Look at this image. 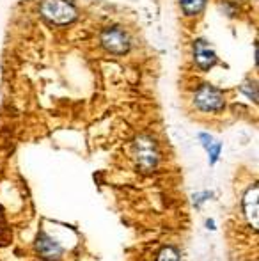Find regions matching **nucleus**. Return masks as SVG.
Segmentation results:
<instances>
[{
	"instance_id": "20e7f679",
	"label": "nucleus",
	"mask_w": 259,
	"mask_h": 261,
	"mask_svg": "<svg viewBox=\"0 0 259 261\" xmlns=\"http://www.w3.org/2000/svg\"><path fill=\"white\" fill-rule=\"evenodd\" d=\"M194 105L200 112H217L224 107V94L210 84H203L194 94Z\"/></svg>"
},
{
	"instance_id": "0eeeda50",
	"label": "nucleus",
	"mask_w": 259,
	"mask_h": 261,
	"mask_svg": "<svg viewBox=\"0 0 259 261\" xmlns=\"http://www.w3.org/2000/svg\"><path fill=\"white\" fill-rule=\"evenodd\" d=\"M243 212H245L249 222L252 224V227H257V187L256 185L245 192V197H243Z\"/></svg>"
},
{
	"instance_id": "f03ea898",
	"label": "nucleus",
	"mask_w": 259,
	"mask_h": 261,
	"mask_svg": "<svg viewBox=\"0 0 259 261\" xmlns=\"http://www.w3.org/2000/svg\"><path fill=\"white\" fill-rule=\"evenodd\" d=\"M133 151H135L137 165L142 172H151L153 169L158 165V162H160L158 148H156L155 141L149 139L148 135L137 137V141H135V144H133Z\"/></svg>"
},
{
	"instance_id": "39448f33",
	"label": "nucleus",
	"mask_w": 259,
	"mask_h": 261,
	"mask_svg": "<svg viewBox=\"0 0 259 261\" xmlns=\"http://www.w3.org/2000/svg\"><path fill=\"white\" fill-rule=\"evenodd\" d=\"M194 61L203 71H208V69H211L217 64L218 57H217V54L213 52V48L208 45V41L197 39L194 43Z\"/></svg>"
},
{
	"instance_id": "9b49d317",
	"label": "nucleus",
	"mask_w": 259,
	"mask_h": 261,
	"mask_svg": "<svg viewBox=\"0 0 259 261\" xmlns=\"http://www.w3.org/2000/svg\"><path fill=\"white\" fill-rule=\"evenodd\" d=\"M242 93L247 94L252 101H257V96H256V84L254 82H245L242 86Z\"/></svg>"
},
{
	"instance_id": "f8f14e48",
	"label": "nucleus",
	"mask_w": 259,
	"mask_h": 261,
	"mask_svg": "<svg viewBox=\"0 0 259 261\" xmlns=\"http://www.w3.org/2000/svg\"><path fill=\"white\" fill-rule=\"evenodd\" d=\"M206 226H208V229H215V224L211 222V220H208V224H206Z\"/></svg>"
},
{
	"instance_id": "423d86ee",
	"label": "nucleus",
	"mask_w": 259,
	"mask_h": 261,
	"mask_svg": "<svg viewBox=\"0 0 259 261\" xmlns=\"http://www.w3.org/2000/svg\"><path fill=\"white\" fill-rule=\"evenodd\" d=\"M36 249H38V252L43 258L48 261H55L63 256V247L53 238H50L48 234H39L38 242H36Z\"/></svg>"
},
{
	"instance_id": "7ed1b4c3",
	"label": "nucleus",
	"mask_w": 259,
	"mask_h": 261,
	"mask_svg": "<svg viewBox=\"0 0 259 261\" xmlns=\"http://www.w3.org/2000/svg\"><path fill=\"white\" fill-rule=\"evenodd\" d=\"M101 46H103L107 52L114 54V55H125L130 52L131 48V41H130V36L123 31L121 27L118 25H112V27L105 29L101 32Z\"/></svg>"
},
{
	"instance_id": "9d476101",
	"label": "nucleus",
	"mask_w": 259,
	"mask_h": 261,
	"mask_svg": "<svg viewBox=\"0 0 259 261\" xmlns=\"http://www.w3.org/2000/svg\"><path fill=\"white\" fill-rule=\"evenodd\" d=\"M220 148H222V146H220V142H211V144L210 146H208V153H210V164L211 165H215V164H217V160H218V155H220Z\"/></svg>"
},
{
	"instance_id": "6e6552de",
	"label": "nucleus",
	"mask_w": 259,
	"mask_h": 261,
	"mask_svg": "<svg viewBox=\"0 0 259 261\" xmlns=\"http://www.w3.org/2000/svg\"><path fill=\"white\" fill-rule=\"evenodd\" d=\"M208 0H180L181 11L185 16H197L204 11Z\"/></svg>"
},
{
	"instance_id": "1a4fd4ad",
	"label": "nucleus",
	"mask_w": 259,
	"mask_h": 261,
	"mask_svg": "<svg viewBox=\"0 0 259 261\" xmlns=\"http://www.w3.org/2000/svg\"><path fill=\"white\" fill-rule=\"evenodd\" d=\"M156 261H181L180 259V254H178V251L174 247H165L160 251L158 258Z\"/></svg>"
},
{
	"instance_id": "f257e3e1",
	"label": "nucleus",
	"mask_w": 259,
	"mask_h": 261,
	"mask_svg": "<svg viewBox=\"0 0 259 261\" xmlns=\"http://www.w3.org/2000/svg\"><path fill=\"white\" fill-rule=\"evenodd\" d=\"M39 13L43 20L53 25H68L76 20V7L69 0H43Z\"/></svg>"
}]
</instances>
